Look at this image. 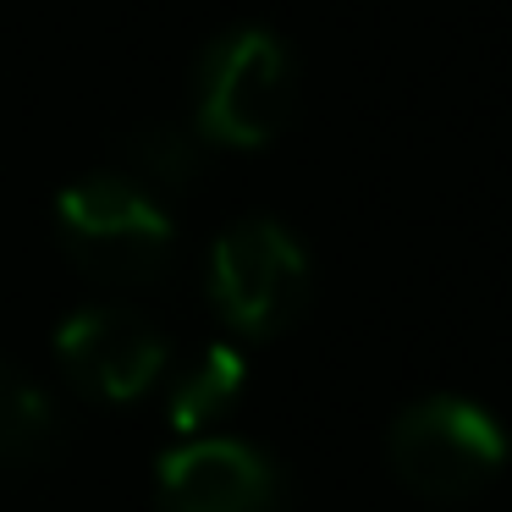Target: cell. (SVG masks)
I'll return each mask as SVG.
<instances>
[{
  "label": "cell",
  "instance_id": "3",
  "mask_svg": "<svg viewBox=\"0 0 512 512\" xmlns=\"http://www.w3.org/2000/svg\"><path fill=\"white\" fill-rule=\"evenodd\" d=\"M292 116V56L270 28H232L199 61V133L259 149Z\"/></svg>",
  "mask_w": 512,
  "mask_h": 512
},
{
  "label": "cell",
  "instance_id": "8",
  "mask_svg": "<svg viewBox=\"0 0 512 512\" xmlns=\"http://www.w3.org/2000/svg\"><path fill=\"white\" fill-rule=\"evenodd\" d=\"M237 391H243V358H237L232 347L210 342L177 375V386H171V424H177V430H199L215 413L232 408Z\"/></svg>",
  "mask_w": 512,
  "mask_h": 512
},
{
  "label": "cell",
  "instance_id": "1",
  "mask_svg": "<svg viewBox=\"0 0 512 512\" xmlns=\"http://www.w3.org/2000/svg\"><path fill=\"white\" fill-rule=\"evenodd\" d=\"M56 226L72 265L94 281H155L171 259V215L133 177H83L56 199Z\"/></svg>",
  "mask_w": 512,
  "mask_h": 512
},
{
  "label": "cell",
  "instance_id": "4",
  "mask_svg": "<svg viewBox=\"0 0 512 512\" xmlns=\"http://www.w3.org/2000/svg\"><path fill=\"white\" fill-rule=\"evenodd\" d=\"M210 298L243 336H276L309 303V259L281 221L248 215L210 248Z\"/></svg>",
  "mask_w": 512,
  "mask_h": 512
},
{
  "label": "cell",
  "instance_id": "2",
  "mask_svg": "<svg viewBox=\"0 0 512 512\" xmlns=\"http://www.w3.org/2000/svg\"><path fill=\"white\" fill-rule=\"evenodd\" d=\"M391 468L430 501H463L485 490L507 463V430L468 397H424L397 413L386 435Z\"/></svg>",
  "mask_w": 512,
  "mask_h": 512
},
{
  "label": "cell",
  "instance_id": "9",
  "mask_svg": "<svg viewBox=\"0 0 512 512\" xmlns=\"http://www.w3.org/2000/svg\"><path fill=\"white\" fill-rule=\"evenodd\" d=\"M127 155H133L138 177L155 182V188H171V193L199 177V144H193L182 127H144V133L127 144Z\"/></svg>",
  "mask_w": 512,
  "mask_h": 512
},
{
  "label": "cell",
  "instance_id": "7",
  "mask_svg": "<svg viewBox=\"0 0 512 512\" xmlns=\"http://www.w3.org/2000/svg\"><path fill=\"white\" fill-rule=\"evenodd\" d=\"M50 441H56L50 397L28 375H17L12 364H0V474L39 463Z\"/></svg>",
  "mask_w": 512,
  "mask_h": 512
},
{
  "label": "cell",
  "instance_id": "5",
  "mask_svg": "<svg viewBox=\"0 0 512 512\" xmlns=\"http://www.w3.org/2000/svg\"><path fill=\"white\" fill-rule=\"evenodd\" d=\"M56 358L83 397L133 402L166 364V342L133 309H78L56 331Z\"/></svg>",
  "mask_w": 512,
  "mask_h": 512
},
{
  "label": "cell",
  "instance_id": "6",
  "mask_svg": "<svg viewBox=\"0 0 512 512\" xmlns=\"http://www.w3.org/2000/svg\"><path fill=\"white\" fill-rule=\"evenodd\" d=\"M160 512H281V474L243 441H193L160 463Z\"/></svg>",
  "mask_w": 512,
  "mask_h": 512
}]
</instances>
